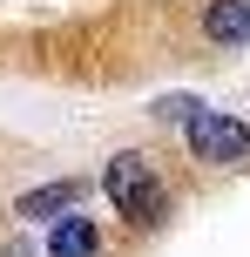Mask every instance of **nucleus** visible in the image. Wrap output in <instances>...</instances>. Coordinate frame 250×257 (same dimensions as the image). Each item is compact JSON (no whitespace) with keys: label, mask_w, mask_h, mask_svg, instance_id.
<instances>
[{"label":"nucleus","mask_w":250,"mask_h":257,"mask_svg":"<svg viewBox=\"0 0 250 257\" xmlns=\"http://www.w3.org/2000/svg\"><path fill=\"white\" fill-rule=\"evenodd\" d=\"M102 196L115 203V217L129 223V230H162V223H169V183H162V169L149 163L142 149H115L108 156Z\"/></svg>","instance_id":"1"},{"label":"nucleus","mask_w":250,"mask_h":257,"mask_svg":"<svg viewBox=\"0 0 250 257\" xmlns=\"http://www.w3.org/2000/svg\"><path fill=\"white\" fill-rule=\"evenodd\" d=\"M183 142H189V156L203 169H243L250 163V122L223 115V108H196L183 122Z\"/></svg>","instance_id":"2"},{"label":"nucleus","mask_w":250,"mask_h":257,"mask_svg":"<svg viewBox=\"0 0 250 257\" xmlns=\"http://www.w3.org/2000/svg\"><path fill=\"white\" fill-rule=\"evenodd\" d=\"M81 196H88V183H81V176H54V183L21 190L14 217H21V223H54V217H68V210H81Z\"/></svg>","instance_id":"3"},{"label":"nucleus","mask_w":250,"mask_h":257,"mask_svg":"<svg viewBox=\"0 0 250 257\" xmlns=\"http://www.w3.org/2000/svg\"><path fill=\"white\" fill-rule=\"evenodd\" d=\"M196 27L210 48H250V0H203Z\"/></svg>","instance_id":"4"},{"label":"nucleus","mask_w":250,"mask_h":257,"mask_svg":"<svg viewBox=\"0 0 250 257\" xmlns=\"http://www.w3.org/2000/svg\"><path fill=\"white\" fill-rule=\"evenodd\" d=\"M102 250V230H95L81 210H68V217H54V237H48V257H95Z\"/></svg>","instance_id":"5"},{"label":"nucleus","mask_w":250,"mask_h":257,"mask_svg":"<svg viewBox=\"0 0 250 257\" xmlns=\"http://www.w3.org/2000/svg\"><path fill=\"white\" fill-rule=\"evenodd\" d=\"M196 108H203V102H196V95H162V102H156V108H149V115H156V122H176V128H183L189 115H196Z\"/></svg>","instance_id":"6"},{"label":"nucleus","mask_w":250,"mask_h":257,"mask_svg":"<svg viewBox=\"0 0 250 257\" xmlns=\"http://www.w3.org/2000/svg\"><path fill=\"white\" fill-rule=\"evenodd\" d=\"M0 257H27V244H0Z\"/></svg>","instance_id":"7"}]
</instances>
